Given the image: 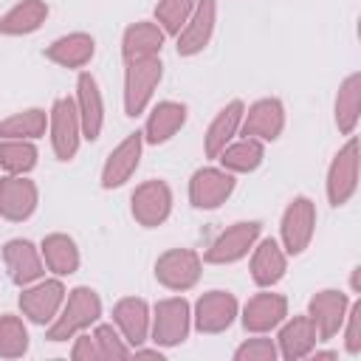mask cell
I'll list each match as a JSON object with an SVG mask.
<instances>
[{"mask_svg": "<svg viewBox=\"0 0 361 361\" xmlns=\"http://www.w3.org/2000/svg\"><path fill=\"white\" fill-rule=\"evenodd\" d=\"M99 316H102V299H99V293L93 288H87V285L73 288L65 296L56 319L48 324V341H68L76 333H82L90 324H96Z\"/></svg>", "mask_w": 361, "mask_h": 361, "instance_id": "1", "label": "cell"}, {"mask_svg": "<svg viewBox=\"0 0 361 361\" xmlns=\"http://www.w3.org/2000/svg\"><path fill=\"white\" fill-rule=\"evenodd\" d=\"M164 76V65L158 56L147 59H130L124 71V113L127 116H141Z\"/></svg>", "mask_w": 361, "mask_h": 361, "instance_id": "2", "label": "cell"}, {"mask_svg": "<svg viewBox=\"0 0 361 361\" xmlns=\"http://www.w3.org/2000/svg\"><path fill=\"white\" fill-rule=\"evenodd\" d=\"M189 327H192V310L183 296H169L155 305L149 333L158 347H178L189 336Z\"/></svg>", "mask_w": 361, "mask_h": 361, "instance_id": "3", "label": "cell"}, {"mask_svg": "<svg viewBox=\"0 0 361 361\" xmlns=\"http://www.w3.org/2000/svg\"><path fill=\"white\" fill-rule=\"evenodd\" d=\"M48 127H51V147L59 161H71L79 149L82 138V124H79V110L76 102L62 96L51 104L48 110Z\"/></svg>", "mask_w": 361, "mask_h": 361, "instance_id": "4", "label": "cell"}, {"mask_svg": "<svg viewBox=\"0 0 361 361\" xmlns=\"http://www.w3.org/2000/svg\"><path fill=\"white\" fill-rule=\"evenodd\" d=\"M313 231H316V203L305 195L293 197L282 214V223H279V237H282V248L288 254H302L310 240H313Z\"/></svg>", "mask_w": 361, "mask_h": 361, "instance_id": "5", "label": "cell"}, {"mask_svg": "<svg viewBox=\"0 0 361 361\" xmlns=\"http://www.w3.org/2000/svg\"><path fill=\"white\" fill-rule=\"evenodd\" d=\"M259 231H262V223L259 220H240V223L228 226L226 231H220L214 237V243L206 248V257L203 259L212 262V265H231V262L243 259L254 248Z\"/></svg>", "mask_w": 361, "mask_h": 361, "instance_id": "6", "label": "cell"}, {"mask_svg": "<svg viewBox=\"0 0 361 361\" xmlns=\"http://www.w3.org/2000/svg\"><path fill=\"white\" fill-rule=\"evenodd\" d=\"M65 285L59 279H37L23 288L20 293V310L34 324H51L65 302Z\"/></svg>", "mask_w": 361, "mask_h": 361, "instance_id": "7", "label": "cell"}, {"mask_svg": "<svg viewBox=\"0 0 361 361\" xmlns=\"http://www.w3.org/2000/svg\"><path fill=\"white\" fill-rule=\"evenodd\" d=\"M358 189V141L350 135V141L333 155L327 169V200L333 206H344Z\"/></svg>", "mask_w": 361, "mask_h": 361, "instance_id": "8", "label": "cell"}, {"mask_svg": "<svg viewBox=\"0 0 361 361\" xmlns=\"http://www.w3.org/2000/svg\"><path fill=\"white\" fill-rule=\"evenodd\" d=\"M200 265L192 248H169L155 262V279L169 290H189L200 279Z\"/></svg>", "mask_w": 361, "mask_h": 361, "instance_id": "9", "label": "cell"}, {"mask_svg": "<svg viewBox=\"0 0 361 361\" xmlns=\"http://www.w3.org/2000/svg\"><path fill=\"white\" fill-rule=\"evenodd\" d=\"M130 203H133V217L141 226L155 228L172 212V189L166 180H144L141 186H135Z\"/></svg>", "mask_w": 361, "mask_h": 361, "instance_id": "10", "label": "cell"}, {"mask_svg": "<svg viewBox=\"0 0 361 361\" xmlns=\"http://www.w3.org/2000/svg\"><path fill=\"white\" fill-rule=\"evenodd\" d=\"M237 310H240V305H237L234 293H228V290H209V293H203L195 302L192 319H195V327L200 333L212 336V333L228 330L234 324V319H237Z\"/></svg>", "mask_w": 361, "mask_h": 361, "instance_id": "11", "label": "cell"}, {"mask_svg": "<svg viewBox=\"0 0 361 361\" xmlns=\"http://www.w3.org/2000/svg\"><path fill=\"white\" fill-rule=\"evenodd\" d=\"M347 310H350V296L347 293L333 290V288H324V290L313 293V299L307 302V316L316 324L319 341H330L341 330Z\"/></svg>", "mask_w": 361, "mask_h": 361, "instance_id": "12", "label": "cell"}, {"mask_svg": "<svg viewBox=\"0 0 361 361\" xmlns=\"http://www.w3.org/2000/svg\"><path fill=\"white\" fill-rule=\"evenodd\" d=\"M214 25H217V3L214 0H197L186 25L175 34L178 37V54L180 56H195L200 54L209 42H212V34H214Z\"/></svg>", "mask_w": 361, "mask_h": 361, "instance_id": "13", "label": "cell"}, {"mask_svg": "<svg viewBox=\"0 0 361 361\" xmlns=\"http://www.w3.org/2000/svg\"><path fill=\"white\" fill-rule=\"evenodd\" d=\"M234 175L217 166H203L189 180V200L195 209H217L234 192Z\"/></svg>", "mask_w": 361, "mask_h": 361, "instance_id": "14", "label": "cell"}, {"mask_svg": "<svg viewBox=\"0 0 361 361\" xmlns=\"http://www.w3.org/2000/svg\"><path fill=\"white\" fill-rule=\"evenodd\" d=\"M141 149H144V135L141 133H130L118 147H113L110 155L104 158V166H102V186L104 189L124 186L133 178V172L138 169Z\"/></svg>", "mask_w": 361, "mask_h": 361, "instance_id": "15", "label": "cell"}, {"mask_svg": "<svg viewBox=\"0 0 361 361\" xmlns=\"http://www.w3.org/2000/svg\"><path fill=\"white\" fill-rule=\"evenodd\" d=\"M39 200L37 183L28 180L25 175H6L0 180V217L11 223H23L34 214Z\"/></svg>", "mask_w": 361, "mask_h": 361, "instance_id": "16", "label": "cell"}, {"mask_svg": "<svg viewBox=\"0 0 361 361\" xmlns=\"http://www.w3.org/2000/svg\"><path fill=\"white\" fill-rule=\"evenodd\" d=\"M3 259H6V268H8L11 282L20 285V288L42 279V274H45L42 254H39V248L31 240H23V237L8 240L3 245Z\"/></svg>", "mask_w": 361, "mask_h": 361, "instance_id": "17", "label": "cell"}, {"mask_svg": "<svg viewBox=\"0 0 361 361\" xmlns=\"http://www.w3.org/2000/svg\"><path fill=\"white\" fill-rule=\"evenodd\" d=\"M76 110H79V124H82V138L96 141L104 127V99L99 90V82L93 73H79L76 79Z\"/></svg>", "mask_w": 361, "mask_h": 361, "instance_id": "18", "label": "cell"}, {"mask_svg": "<svg viewBox=\"0 0 361 361\" xmlns=\"http://www.w3.org/2000/svg\"><path fill=\"white\" fill-rule=\"evenodd\" d=\"M243 135L257 141H276L285 130V107L279 99H259L243 113Z\"/></svg>", "mask_w": 361, "mask_h": 361, "instance_id": "19", "label": "cell"}, {"mask_svg": "<svg viewBox=\"0 0 361 361\" xmlns=\"http://www.w3.org/2000/svg\"><path fill=\"white\" fill-rule=\"evenodd\" d=\"M288 316V299L282 293H257L243 307V327L248 333H268Z\"/></svg>", "mask_w": 361, "mask_h": 361, "instance_id": "20", "label": "cell"}, {"mask_svg": "<svg viewBox=\"0 0 361 361\" xmlns=\"http://www.w3.org/2000/svg\"><path fill=\"white\" fill-rule=\"evenodd\" d=\"M113 322L118 327V333L124 336V341L130 347H138L149 338V307L144 299H135V296H124L113 305Z\"/></svg>", "mask_w": 361, "mask_h": 361, "instance_id": "21", "label": "cell"}, {"mask_svg": "<svg viewBox=\"0 0 361 361\" xmlns=\"http://www.w3.org/2000/svg\"><path fill=\"white\" fill-rule=\"evenodd\" d=\"M316 341H319V333H316V324L310 322V316H293L290 322L282 324V330L276 336V344H279L276 353L288 361H296V358L310 355Z\"/></svg>", "mask_w": 361, "mask_h": 361, "instance_id": "22", "label": "cell"}, {"mask_svg": "<svg viewBox=\"0 0 361 361\" xmlns=\"http://www.w3.org/2000/svg\"><path fill=\"white\" fill-rule=\"evenodd\" d=\"M164 31L158 23H149V20H141V23H133L124 28V37H121V56L130 62V59H147V56H158L161 48H164Z\"/></svg>", "mask_w": 361, "mask_h": 361, "instance_id": "23", "label": "cell"}, {"mask_svg": "<svg viewBox=\"0 0 361 361\" xmlns=\"http://www.w3.org/2000/svg\"><path fill=\"white\" fill-rule=\"evenodd\" d=\"M186 124V104L180 102H158L144 124V141L147 144H164L169 141L180 127Z\"/></svg>", "mask_w": 361, "mask_h": 361, "instance_id": "24", "label": "cell"}, {"mask_svg": "<svg viewBox=\"0 0 361 361\" xmlns=\"http://www.w3.org/2000/svg\"><path fill=\"white\" fill-rule=\"evenodd\" d=\"M243 113H245L243 102L234 99V102H228V104L212 118V124H209V130H206V135H203V149H206L209 158H217V155L223 152V147L231 144V138L237 135V130H240V124H243Z\"/></svg>", "mask_w": 361, "mask_h": 361, "instance_id": "25", "label": "cell"}, {"mask_svg": "<svg viewBox=\"0 0 361 361\" xmlns=\"http://www.w3.org/2000/svg\"><path fill=\"white\" fill-rule=\"evenodd\" d=\"M251 279L259 285V288H271L276 285L282 276H285V268H288V259H285V251L276 240H262L257 248H251Z\"/></svg>", "mask_w": 361, "mask_h": 361, "instance_id": "26", "label": "cell"}, {"mask_svg": "<svg viewBox=\"0 0 361 361\" xmlns=\"http://www.w3.org/2000/svg\"><path fill=\"white\" fill-rule=\"evenodd\" d=\"M93 51H96V42L90 34L85 31H73V34H65L59 39H54L48 48H45V56L62 68H82L93 59Z\"/></svg>", "mask_w": 361, "mask_h": 361, "instance_id": "27", "label": "cell"}, {"mask_svg": "<svg viewBox=\"0 0 361 361\" xmlns=\"http://www.w3.org/2000/svg\"><path fill=\"white\" fill-rule=\"evenodd\" d=\"M45 20H48L45 0H23L0 17V34L3 37H25V34H34Z\"/></svg>", "mask_w": 361, "mask_h": 361, "instance_id": "28", "label": "cell"}, {"mask_svg": "<svg viewBox=\"0 0 361 361\" xmlns=\"http://www.w3.org/2000/svg\"><path fill=\"white\" fill-rule=\"evenodd\" d=\"M361 118V73H350L336 93V127L344 135H353Z\"/></svg>", "mask_w": 361, "mask_h": 361, "instance_id": "29", "label": "cell"}, {"mask_svg": "<svg viewBox=\"0 0 361 361\" xmlns=\"http://www.w3.org/2000/svg\"><path fill=\"white\" fill-rule=\"evenodd\" d=\"M39 254L48 271H54L56 276H71L79 268V248L68 234H48L39 245Z\"/></svg>", "mask_w": 361, "mask_h": 361, "instance_id": "30", "label": "cell"}, {"mask_svg": "<svg viewBox=\"0 0 361 361\" xmlns=\"http://www.w3.org/2000/svg\"><path fill=\"white\" fill-rule=\"evenodd\" d=\"M217 158H220L223 169L231 172V175L234 172H254L265 158V147H262V141L245 135V138H240L234 144H226Z\"/></svg>", "mask_w": 361, "mask_h": 361, "instance_id": "31", "label": "cell"}, {"mask_svg": "<svg viewBox=\"0 0 361 361\" xmlns=\"http://www.w3.org/2000/svg\"><path fill=\"white\" fill-rule=\"evenodd\" d=\"M45 127H48V113L39 110V107H28V110H20V113L0 121V138L34 141V138L45 135Z\"/></svg>", "mask_w": 361, "mask_h": 361, "instance_id": "32", "label": "cell"}, {"mask_svg": "<svg viewBox=\"0 0 361 361\" xmlns=\"http://www.w3.org/2000/svg\"><path fill=\"white\" fill-rule=\"evenodd\" d=\"M0 166L8 175H25L37 166V147L25 138H0Z\"/></svg>", "mask_w": 361, "mask_h": 361, "instance_id": "33", "label": "cell"}, {"mask_svg": "<svg viewBox=\"0 0 361 361\" xmlns=\"http://www.w3.org/2000/svg\"><path fill=\"white\" fill-rule=\"evenodd\" d=\"M28 353V330L25 324L11 316L3 313L0 316V358H20Z\"/></svg>", "mask_w": 361, "mask_h": 361, "instance_id": "34", "label": "cell"}, {"mask_svg": "<svg viewBox=\"0 0 361 361\" xmlns=\"http://www.w3.org/2000/svg\"><path fill=\"white\" fill-rule=\"evenodd\" d=\"M195 3L197 0H158V6H155V23L161 25L164 34H172L175 37L186 25Z\"/></svg>", "mask_w": 361, "mask_h": 361, "instance_id": "35", "label": "cell"}, {"mask_svg": "<svg viewBox=\"0 0 361 361\" xmlns=\"http://www.w3.org/2000/svg\"><path fill=\"white\" fill-rule=\"evenodd\" d=\"M90 336L99 347V358H130L133 355V347L124 341V336L113 324H96Z\"/></svg>", "mask_w": 361, "mask_h": 361, "instance_id": "36", "label": "cell"}, {"mask_svg": "<svg viewBox=\"0 0 361 361\" xmlns=\"http://www.w3.org/2000/svg\"><path fill=\"white\" fill-rule=\"evenodd\" d=\"M279 353H276V344L271 338H265L262 333H257V338H245L237 350H234V358L237 361H274Z\"/></svg>", "mask_w": 361, "mask_h": 361, "instance_id": "37", "label": "cell"}, {"mask_svg": "<svg viewBox=\"0 0 361 361\" xmlns=\"http://www.w3.org/2000/svg\"><path fill=\"white\" fill-rule=\"evenodd\" d=\"M341 330H344V350L350 355H358L361 353V302L350 305Z\"/></svg>", "mask_w": 361, "mask_h": 361, "instance_id": "38", "label": "cell"}, {"mask_svg": "<svg viewBox=\"0 0 361 361\" xmlns=\"http://www.w3.org/2000/svg\"><path fill=\"white\" fill-rule=\"evenodd\" d=\"M71 358L73 361H96L99 358V347L93 341V336H87L85 330L73 336V347H71Z\"/></svg>", "mask_w": 361, "mask_h": 361, "instance_id": "39", "label": "cell"}, {"mask_svg": "<svg viewBox=\"0 0 361 361\" xmlns=\"http://www.w3.org/2000/svg\"><path fill=\"white\" fill-rule=\"evenodd\" d=\"M350 288H353L355 293L361 290V265H355V268H353V274H350Z\"/></svg>", "mask_w": 361, "mask_h": 361, "instance_id": "40", "label": "cell"}]
</instances>
